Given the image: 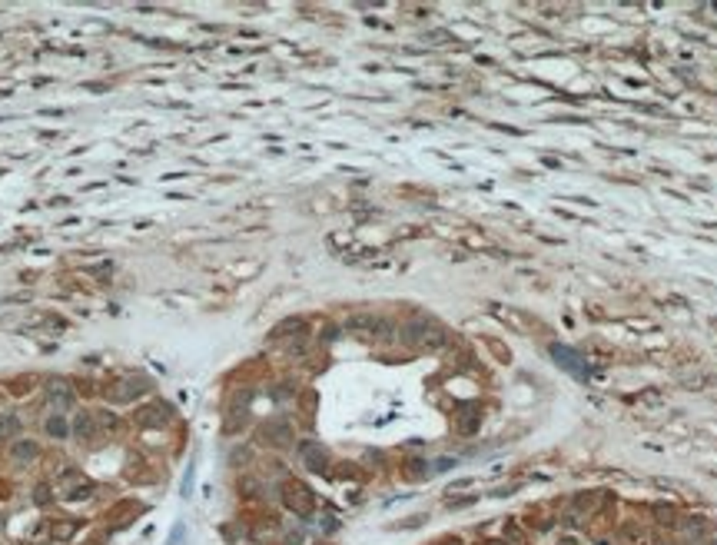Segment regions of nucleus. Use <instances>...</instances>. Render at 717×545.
Wrapping results in <instances>:
<instances>
[{"label": "nucleus", "mask_w": 717, "mask_h": 545, "mask_svg": "<svg viewBox=\"0 0 717 545\" xmlns=\"http://www.w3.org/2000/svg\"><path fill=\"white\" fill-rule=\"evenodd\" d=\"M402 346L415 349V352H438V349H448L452 336L448 330L432 316H409L399 326V336H395Z\"/></svg>", "instance_id": "obj_1"}, {"label": "nucleus", "mask_w": 717, "mask_h": 545, "mask_svg": "<svg viewBox=\"0 0 717 545\" xmlns=\"http://www.w3.org/2000/svg\"><path fill=\"white\" fill-rule=\"evenodd\" d=\"M279 496H283L286 509H289V512H296L299 519H306V515L315 512V496H313V489L302 482V479H286V482L279 485Z\"/></svg>", "instance_id": "obj_2"}, {"label": "nucleus", "mask_w": 717, "mask_h": 545, "mask_svg": "<svg viewBox=\"0 0 717 545\" xmlns=\"http://www.w3.org/2000/svg\"><path fill=\"white\" fill-rule=\"evenodd\" d=\"M256 442L266 449H292L296 446V429L286 419H266L256 429Z\"/></svg>", "instance_id": "obj_3"}, {"label": "nucleus", "mask_w": 717, "mask_h": 545, "mask_svg": "<svg viewBox=\"0 0 717 545\" xmlns=\"http://www.w3.org/2000/svg\"><path fill=\"white\" fill-rule=\"evenodd\" d=\"M153 386H149L147 376H126V379H117V382H110V389H106V399L110 402H120V406H126V402H136L140 396H147Z\"/></svg>", "instance_id": "obj_4"}, {"label": "nucleus", "mask_w": 717, "mask_h": 545, "mask_svg": "<svg viewBox=\"0 0 717 545\" xmlns=\"http://www.w3.org/2000/svg\"><path fill=\"white\" fill-rule=\"evenodd\" d=\"M60 485H63V496L70 502H87V499H93V492H97V482L83 479L80 469H70V466L60 475Z\"/></svg>", "instance_id": "obj_5"}, {"label": "nucleus", "mask_w": 717, "mask_h": 545, "mask_svg": "<svg viewBox=\"0 0 717 545\" xmlns=\"http://www.w3.org/2000/svg\"><path fill=\"white\" fill-rule=\"evenodd\" d=\"M44 389H47V402L57 409V412H63V409H70L74 406V396H76V389H74V382L70 379H63V376H50L44 382Z\"/></svg>", "instance_id": "obj_6"}, {"label": "nucleus", "mask_w": 717, "mask_h": 545, "mask_svg": "<svg viewBox=\"0 0 717 545\" xmlns=\"http://www.w3.org/2000/svg\"><path fill=\"white\" fill-rule=\"evenodd\" d=\"M375 326H379V316H375V313H349L343 323L345 333L362 339V343H375Z\"/></svg>", "instance_id": "obj_7"}, {"label": "nucleus", "mask_w": 717, "mask_h": 545, "mask_svg": "<svg viewBox=\"0 0 717 545\" xmlns=\"http://www.w3.org/2000/svg\"><path fill=\"white\" fill-rule=\"evenodd\" d=\"M136 425H143V429H163L170 419H173V409L166 406V402H147V406H140L136 409Z\"/></svg>", "instance_id": "obj_8"}, {"label": "nucleus", "mask_w": 717, "mask_h": 545, "mask_svg": "<svg viewBox=\"0 0 717 545\" xmlns=\"http://www.w3.org/2000/svg\"><path fill=\"white\" fill-rule=\"evenodd\" d=\"M604 509H608V492H582L571 499V512H578L582 519H595Z\"/></svg>", "instance_id": "obj_9"}, {"label": "nucleus", "mask_w": 717, "mask_h": 545, "mask_svg": "<svg viewBox=\"0 0 717 545\" xmlns=\"http://www.w3.org/2000/svg\"><path fill=\"white\" fill-rule=\"evenodd\" d=\"M455 432L459 436H475L478 425H481V406H475V402H462V406L455 409Z\"/></svg>", "instance_id": "obj_10"}, {"label": "nucleus", "mask_w": 717, "mask_h": 545, "mask_svg": "<svg viewBox=\"0 0 717 545\" xmlns=\"http://www.w3.org/2000/svg\"><path fill=\"white\" fill-rule=\"evenodd\" d=\"M299 459H302V466L309 472H329V453L319 446V442H302L299 446Z\"/></svg>", "instance_id": "obj_11"}, {"label": "nucleus", "mask_w": 717, "mask_h": 545, "mask_svg": "<svg viewBox=\"0 0 717 545\" xmlns=\"http://www.w3.org/2000/svg\"><path fill=\"white\" fill-rule=\"evenodd\" d=\"M70 436H74V439H80V442H87V446H93V442H97V436H100V432H97V423H93V412H83V409L76 412L74 419H70Z\"/></svg>", "instance_id": "obj_12"}, {"label": "nucleus", "mask_w": 717, "mask_h": 545, "mask_svg": "<svg viewBox=\"0 0 717 545\" xmlns=\"http://www.w3.org/2000/svg\"><path fill=\"white\" fill-rule=\"evenodd\" d=\"M296 336H306V319L302 316H289V319H283V323H276L269 339H272V343H289V339H296Z\"/></svg>", "instance_id": "obj_13"}, {"label": "nucleus", "mask_w": 717, "mask_h": 545, "mask_svg": "<svg viewBox=\"0 0 717 545\" xmlns=\"http://www.w3.org/2000/svg\"><path fill=\"white\" fill-rule=\"evenodd\" d=\"M140 515H143V505H140V502H133V499H126V502H120L117 509L106 515V522H110L113 529H126V526H130L133 519H140Z\"/></svg>", "instance_id": "obj_14"}, {"label": "nucleus", "mask_w": 717, "mask_h": 545, "mask_svg": "<svg viewBox=\"0 0 717 545\" xmlns=\"http://www.w3.org/2000/svg\"><path fill=\"white\" fill-rule=\"evenodd\" d=\"M10 459H14V462H20V466H30V462H37V459H40V442H33V439H14V446H10Z\"/></svg>", "instance_id": "obj_15"}, {"label": "nucleus", "mask_w": 717, "mask_h": 545, "mask_svg": "<svg viewBox=\"0 0 717 545\" xmlns=\"http://www.w3.org/2000/svg\"><path fill=\"white\" fill-rule=\"evenodd\" d=\"M552 356L558 359V363L565 366L571 376H584V359L575 352V349H568V346H552Z\"/></svg>", "instance_id": "obj_16"}, {"label": "nucleus", "mask_w": 717, "mask_h": 545, "mask_svg": "<svg viewBox=\"0 0 717 545\" xmlns=\"http://www.w3.org/2000/svg\"><path fill=\"white\" fill-rule=\"evenodd\" d=\"M618 539H621V545H651L648 529L638 526V522H625V526L618 529Z\"/></svg>", "instance_id": "obj_17"}, {"label": "nucleus", "mask_w": 717, "mask_h": 545, "mask_svg": "<svg viewBox=\"0 0 717 545\" xmlns=\"http://www.w3.org/2000/svg\"><path fill=\"white\" fill-rule=\"evenodd\" d=\"M44 432L50 436V439H70V419L63 416V412H53V416H47L44 419Z\"/></svg>", "instance_id": "obj_18"}, {"label": "nucleus", "mask_w": 717, "mask_h": 545, "mask_svg": "<svg viewBox=\"0 0 717 545\" xmlns=\"http://www.w3.org/2000/svg\"><path fill=\"white\" fill-rule=\"evenodd\" d=\"M37 386H40V376H33V373H24V376L7 379V389H10V396H27V393H33Z\"/></svg>", "instance_id": "obj_19"}, {"label": "nucleus", "mask_w": 717, "mask_h": 545, "mask_svg": "<svg viewBox=\"0 0 717 545\" xmlns=\"http://www.w3.org/2000/svg\"><path fill=\"white\" fill-rule=\"evenodd\" d=\"M93 423H97V432H100V436H117V429H120V419L110 412V409L93 412Z\"/></svg>", "instance_id": "obj_20"}, {"label": "nucleus", "mask_w": 717, "mask_h": 545, "mask_svg": "<svg viewBox=\"0 0 717 545\" xmlns=\"http://www.w3.org/2000/svg\"><path fill=\"white\" fill-rule=\"evenodd\" d=\"M20 436V419L10 412H0V442H14Z\"/></svg>", "instance_id": "obj_21"}, {"label": "nucleus", "mask_w": 717, "mask_h": 545, "mask_svg": "<svg viewBox=\"0 0 717 545\" xmlns=\"http://www.w3.org/2000/svg\"><path fill=\"white\" fill-rule=\"evenodd\" d=\"M76 526H80V522H70V519H57V522H50L47 535L63 542V539H74V535H76Z\"/></svg>", "instance_id": "obj_22"}, {"label": "nucleus", "mask_w": 717, "mask_h": 545, "mask_svg": "<svg viewBox=\"0 0 717 545\" xmlns=\"http://www.w3.org/2000/svg\"><path fill=\"white\" fill-rule=\"evenodd\" d=\"M309 346H313V339H309V336H296V339H289V343H286V356L302 359V356L309 352Z\"/></svg>", "instance_id": "obj_23"}, {"label": "nucleus", "mask_w": 717, "mask_h": 545, "mask_svg": "<svg viewBox=\"0 0 717 545\" xmlns=\"http://www.w3.org/2000/svg\"><path fill=\"white\" fill-rule=\"evenodd\" d=\"M299 409H302V423H313V412H315V393L313 389H306V393L299 396Z\"/></svg>", "instance_id": "obj_24"}, {"label": "nucleus", "mask_w": 717, "mask_h": 545, "mask_svg": "<svg viewBox=\"0 0 717 545\" xmlns=\"http://www.w3.org/2000/svg\"><path fill=\"white\" fill-rule=\"evenodd\" d=\"M654 519L664 526V529H674V522H677V512H674L671 505H654Z\"/></svg>", "instance_id": "obj_25"}, {"label": "nucleus", "mask_w": 717, "mask_h": 545, "mask_svg": "<svg viewBox=\"0 0 717 545\" xmlns=\"http://www.w3.org/2000/svg\"><path fill=\"white\" fill-rule=\"evenodd\" d=\"M256 492H259V482L253 475H239V496L242 499H256Z\"/></svg>", "instance_id": "obj_26"}, {"label": "nucleus", "mask_w": 717, "mask_h": 545, "mask_svg": "<svg viewBox=\"0 0 717 545\" xmlns=\"http://www.w3.org/2000/svg\"><path fill=\"white\" fill-rule=\"evenodd\" d=\"M33 502H37V505H50V502H53V489L47 482H37L33 485Z\"/></svg>", "instance_id": "obj_27"}, {"label": "nucleus", "mask_w": 717, "mask_h": 545, "mask_svg": "<svg viewBox=\"0 0 717 545\" xmlns=\"http://www.w3.org/2000/svg\"><path fill=\"white\" fill-rule=\"evenodd\" d=\"M505 542L508 545H525V532L515 522H505Z\"/></svg>", "instance_id": "obj_28"}, {"label": "nucleus", "mask_w": 717, "mask_h": 545, "mask_svg": "<svg viewBox=\"0 0 717 545\" xmlns=\"http://www.w3.org/2000/svg\"><path fill=\"white\" fill-rule=\"evenodd\" d=\"M405 475H409V479H425V475H432V472H429L425 462H409V466H405Z\"/></svg>", "instance_id": "obj_29"}, {"label": "nucleus", "mask_w": 717, "mask_h": 545, "mask_svg": "<svg viewBox=\"0 0 717 545\" xmlns=\"http://www.w3.org/2000/svg\"><path fill=\"white\" fill-rule=\"evenodd\" d=\"M336 475H339V479H362L358 466H352V462H343V466L336 469Z\"/></svg>", "instance_id": "obj_30"}, {"label": "nucleus", "mask_w": 717, "mask_h": 545, "mask_svg": "<svg viewBox=\"0 0 717 545\" xmlns=\"http://www.w3.org/2000/svg\"><path fill=\"white\" fill-rule=\"evenodd\" d=\"M283 539H286V545H306V532H302V529H289Z\"/></svg>", "instance_id": "obj_31"}, {"label": "nucleus", "mask_w": 717, "mask_h": 545, "mask_svg": "<svg viewBox=\"0 0 717 545\" xmlns=\"http://www.w3.org/2000/svg\"><path fill=\"white\" fill-rule=\"evenodd\" d=\"M74 389H80V396H97V386H93L90 379H76Z\"/></svg>", "instance_id": "obj_32"}, {"label": "nucleus", "mask_w": 717, "mask_h": 545, "mask_svg": "<svg viewBox=\"0 0 717 545\" xmlns=\"http://www.w3.org/2000/svg\"><path fill=\"white\" fill-rule=\"evenodd\" d=\"M488 346H492V352H495V356H498V359H502V363H508V359H511V352H508L505 346H498L495 339H488Z\"/></svg>", "instance_id": "obj_33"}, {"label": "nucleus", "mask_w": 717, "mask_h": 545, "mask_svg": "<svg viewBox=\"0 0 717 545\" xmlns=\"http://www.w3.org/2000/svg\"><path fill=\"white\" fill-rule=\"evenodd\" d=\"M472 502H475V496H462V499L448 502V509H465V505H472Z\"/></svg>", "instance_id": "obj_34"}, {"label": "nucleus", "mask_w": 717, "mask_h": 545, "mask_svg": "<svg viewBox=\"0 0 717 545\" xmlns=\"http://www.w3.org/2000/svg\"><path fill=\"white\" fill-rule=\"evenodd\" d=\"M322 529H326V532H336V519H332V515H326V519H322Z\"/></svg>", "instance_id": "obj_35"}, {"label": "nucleus", "mask_w": 717, "mask_h": 545, "mask_svg": "<svg viewBox=\"0 0 717 545\" xmlns=\"http://www.w3.org/2000/svg\"><path fill=\"white\" fill-rule=\"evenodd\" d=\"M558 545H578V542H575V539H568V535H565V539H561Z\"/></svg>", "instance_id": "obj_36"}, {"label": "nucleus", "mask_w": 717, "mask_h": 545, "mask_svg": "<svg viewBox=\"0 0 717 545\" xmlns=\"http://www.w3.org/2000/svg\"><path fill=\"white\" fill-rule=\"evenodd\" d=\"M485 545H508V542H498V539H488V542Z\"/></svg>", "instance_id": "obj_37"}, {"label": "nucleus", "mask_w": 717, "mask_h": 545, "mask_svg": "<svg viewBox=\"0 0 717 545\" xmlns=\"http://www.w3.org/2000/svg\"><path fill=\"white\" fill-rule=\"evenodd\" d=\"M442 545H462V542H459V539H448V542H442Z\"/></svg>", "instance_id": "obj_38"}]
</instances>
